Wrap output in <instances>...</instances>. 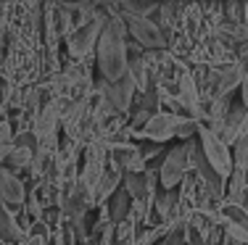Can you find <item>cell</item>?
Masks as SVG:
<instances>
[{"label":"cell","instance_id":"obj_25","mask_svg":"<svg viewBox=\"0 0 248 245\" xmlns=\"http://www.w3.org/2000/svg\"><path fill=\"white\" fill-rule=\"evenodd\" d=\"M3 172H5V169H3V163H0V177H3Z\"/></svg>","mask_w":248,"mask_h":245},{"label":"cell","instance_id":"obj_2","mask_svg":"<svg viewBox=\"0 0 248 245\" xmlns=\"http://www.w3.org/2000/svg\"><path fill=\"white\" fill-rule=\"evenodd\" d=\"M190 143H180L174 148H169L167 153L161 156V163H158V182H161L164 190H174L177 185L185 179V174L190 172Z\"/></svg>","mask_w":248,"mask_h":245},{"label":"cell","instance_id":"obj_8","mask_svg":"<svg viewBox=\"0 0 248 245\" xmlns=\"http://www.w3.org/2000/svg\"><path fill=\"white\" fill-rule=\"evenodd\" d=\"M243 72L246 69L240 66L238 61L235 63H222V66L211 69V82H214V98L217 101H222L230 90H235V87L243 82Z\"/></svg>","mask_w":248,"mask_h":245},{"label":"cell","instance_id":"obj_13","mask_svg":"<svg viewBox=\"0 0 248 245\" xmlns=\"http://www.w3.org/2000/svg\"><path fill=\"white\" fill-rule=\"evenodd\" d=\"M61 114H63V103H58V101H50L48 106L40 111L37 137H50L53 130H56V124H58V119H61Z\"/></svg>","mask_w":248,"mask_h":245},{"label":"cell","instance_id":"obj_18","mask_svg":"<svg viewBox=\"0 0 248 245\" xmlns=\"http://www.w3.org/2000/svg\"><path fill=\"white\" fill-rule=\"evenodd\" d=\"M85 245H114V224L108 219L100 221L90 232V237H85Z\"/></svg>","mask_w":248,"mask_h":245},{"label":"cell","instance_id":"obj_6","mask_svg":"<svg viewBox=\"0 0 248 245\" xmlns=\"http://www.w3.org/2000/svg\"><path fill=\"white\" fill-rule=\"evenodd\" d=\"M182 116H177V114H167V111H158L156 116L148 121V124L143 127V130L138 132L140 137H145V140H151V143H167V140H172L177 137V130H180V124H182Z\"/></svg>","mask_w":248,"mask_h":245},{"label":"cell","instance_id":"obj_19","mask_svg":"<svg viewBox=\"0 0 248 245\" xmlns=\"http://www.w3.org/2000/svg\"><path fill=\"white\" fill-rule=\"evenodd\" d=\"M153 201H156V211L161 219H169L177 211V192L174 190H161Z\"/></svg>","mask_w":248,"mask_h":245},{"label":"cell","instance_id":"obj_21","mask_svg":"<svg viewBox=\"0 0 248 245\" xmlns=\"http://www.w3.org/2000/svg\"><path fill=\"white\" fill-rule=\"evenodd\" d=\"M240 95H243V106L248 108V66L243 72V82H240Z\"/></svg>","mask_w":248,"mask_h":245},{"label":"cell","instance_id":"obj_15","mask_svg":"<svg viewBox=\"0 0 248 245\" xmlns=\"http://www.w3.org/2000/svg\"><path fill=\"white\" fill-rule=\"evenodd\" d=\"M180 101H182V106L185 108H190V114H193V119H198V90H196V82H193L190 74H182L180 77Z\"/></svg>","mask_w":248,"mask_h":245},{"label":"cell","instance_id":"obj_9","mask_svg":"<svg viewBox=\"0 0 248 245\" xmlns=\"http://www.w3.org/2000/svg\"><path fill=\"white\" fill-rule=\"evenodd\" d=\"M0 201H3L5 206H24V201H27L24 182H21L16 174H11L8 169H5L3 177H0Z\"/></svg>","mask_w":248,"mask_h":245},{"label":"cell","instance_id":"obj_7","mask_svg":"<svg viewBox=\"0 0 248 245\" xmlns=\"http://www.w3.org/2000/svg\"><path fill=\"white\" fill-rule=\"evenodd\" d=\"M135 82L129 79V74H124L122 79L111 82V85H103V98L108 101V106L116 111V114H127L132 108V101H135Z\"/></svg>","mask_w":248,"mask_h":245},{"label":"cell","instance_id":"obj_10","mask_svg":"<svg viewBox=\"0 0 248 245\" xmlns=\"http://www.w3.org/2000/svg\"><path fill=\"white\" fill-rule=\"evenodd\" d=\"M129 211H132V198L127 195L124 187H119L114 195H111V201H108V221L114 227H122L127 219H132Z\"/></svg>","mask_w":248,"mask_h":245},{"label":"cell","instance_id":"obj_12","mask_svg":"<svg viewBox=\"0 0 248 245\" xmlns=\"http://www.w3.org/2000/svg\"><path fill=\"white\" fill-rule=\"evenodd\" d=\"M122 177H124V172H122V169H116V166H111L108 172H103L100 182L90 190L93 192V201H95V203L111 201V195H114V192L119 190V185H122Z\"/></svg>","mask_w":248,"mask_h":245},{"label":"cell","instance_id":"obj_14","mask_svg":"<svg viewBox=\"0 0 248 245\" xmlns=\"http://www.w3.org/2000/svg\"><path fill=\"white\" fill-rule=\"evenodd\" d=\"M0 243H3V245L21 243V230H19V224L14 221L8 206H5L3 201H0Z\"/></svg>","mask_w":248,"mask_h":245},{"label":"cell","instance_id":"obj_5","mask_svg":"<svg viewBox=\"0 0 248 245\" xmlns=\"http://www.w3.org/2000/svg\"><path fill=\"white\" fill-rule=\"evenodd\" d=\"M106 21H108V19H98V16H95V19H87L82 27H77L74 32L69 34V40H66L69 53L77 56V58L90 53V50L98 45V37H100V32H103Z\"/></svg>","mask_w":248,"mask_h":245},{"label":"cell","instance_id":"obj_16","mask_svg":"<svg viewBox=\"0 0 248 245\" xmlns=\"http://www.w3.org/2000/svg\"><path fill=\"white\" fill-rule=\"evenodd\" d=\"M222 221L224 227H238V230H246L248 232V214L240 203H224L222 206Z\"/></svg>","mask_w":248,"mask_h":245},{"label":"cell","instance_id":"obj_3","mask_svg":"<svg viewBox=\"0 0 248 245\" xmlns=\"http://www.w3.org/2000/svg\"><path fill=\"white\" fill-rule=\"evenodd\" d=\"M198 145H201V153H203L206 163H209V166L214 169L222 179L232 174V156H230V145L224 143L219 135H214L209 127H198Z\"/></svg>","mask_w":248,"mask_h":245},{"label":"cell","instance_id":"obj_17","mask_svg":"<svg viewBox=\"0 0 248 245\" xmlns=\"http://www.w3.org/2000/svg\"><path fill=\"white\" fill-rule=\"evenodd\" d=\"M32 161H34L32 159V150H24V148H16V145H14V150H11V153L5 156L0 163H3V169L8 166L11 174H14V172H21V169H29V166H32Z\"/></svg>","mask_w":248,"mask_h":245},{"label":"cell","instance_id":"obj_24","mask_svg":"<svg viewBox=\"0 0 248 245\" xmlns=\"http://www.w3.org/2000/svg\"><path fill=\"white\" fill-rule=\"evenodd\" d=\"M190 245H209V240H203V237H193Z\"/></svg>","mask_w":248,"mask_h":245},{"label":"cell","instance_id":"obj_22","mask_svg":"<svg viewBox=\"0 0 248 245\" xmlns=\"http://www.w3.org/2000/svg\"><path fill=\"white\" fill-rule=\"evenodd\" d=\"M21 245H45V237L43 235H29Z\"/></svg>","mask_w":248,"mask_h":245},{"label":"cell","instance_id":"obj_26","mask_svg":"<svg viewBox=\"0 0 248 245\" xmlns=\"http://www.w3.org/2000/svg\"><path fill=\"white\" fill-rule=\"evenodd\" d=\"M0 245H3V243H0Z\"/></svg>","mask_w":248,"mask_h":245},{"label":"cell","instance_id":"obj_20","mask_svg":"<svg viewBox=\"0 0 248 245\" xmlns=\"http://www.w3.org/2000/svg\"><path fill=\"white\" fill-rule=\"evenodd\" d=\"M14 150V140H11V130H8V121H0V161Z\"/></svg>","mask_w":248,"mask_h":245},{"label":"cell","instance_id":"obj_11","mask_svg":"<svg viewBox=\"0 0 248 245\" xmlns=\"http://www.w3.org/2000/svg\"><path fill=\"white\" fill-rule=\"evenodd\" d=\"M103 166H106V150L100 145H93L90 153H87V163H85V172H82V179H85L87 187H95L103 177Z\"/></svg>","mask_w":248,"mask_h":245},{"label":"cell","instance_id":"obj_1","mask_svg":"<svg viewBox=\"0 0 248 245\" xmlns=\"http://www.w3.org/2000/svg\"><path fill=\"white\" fill-rule=\"evenodd\" d=\"M95 50H98V69L103 74L106 85H111V82L122 79L127 74L129 56H127V24H124V19L114 16V19L106 21Z\"/></svg>","mask_w":248,"mask_h":245},{"label":"cell","instance_id":"obj_4","mask_svg":"<svg viewBox=\"0 0 248 245\" xmlns=\"http://www.w3.org/2000/svg\"><path fill=\"white\" fill-rule=\"evenodd\" d=\"M127 19V32L132 34V40L148 50H164L169 45V37L164 32V27H158L153 19H140V16H124Z\"/></svg>","mask_w":248,"mask_h":245},{"label":"cell","instance_id":"obj_23","mask_svg":"<svg viewBox=\"0 0 248 245\" xmlns=\"http://www.w3.org/2000/svg\"><path fill=\"white\" fill-rule=\"evenodd\" d=\"M180 243H182V237H180V235H169L161 245H180Z\"/></svg>","mask_w":248,"mask_h":245}]
</instances>
